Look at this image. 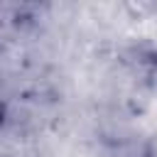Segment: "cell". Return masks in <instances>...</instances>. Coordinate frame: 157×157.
<instances>
[{"instance_id":"cell-1","label":"cell","mask_w":157,"mask_h":157,"mask_svg":"<svg viewBox=\"0 0 157 157\" xmlns=\"http://www.w3.org/2000/svg\"><path fill=\"white\" fill-rule=\"evenodd\" d=\"M7 118H10V110H7V103H5V98L0 96V132H2V128L7 125Z\"/></svg>"}]
</instances>
